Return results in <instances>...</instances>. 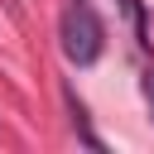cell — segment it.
I'll list each match as a JSON object with an SVG mask.
<instances>
[{
	"instance_id": "1",
	"label": "cell",
	"mask_w": 154,
	"mask_h": 154,
	"mask_svg": "<svg viewBox=\"0 0 154 154\" xmlns=\"http://www.w3.org/2000/svg\"><path fill=\"white\" fill-rule=\"evenodd\" d=\"M58 38H63V58L77 63V67H91V63L106 53V29H101L91 0H72V5H67Z\"/></svg>"
},
{
	"instance_id": "2",
	"label": "cell",
	"mask_w": 154,
	"mask_h": 154,
	"mask_svg": "<svg viewBox=\"0 0 154 154\" xmlns=\"http://www.w3.org/2000/svg\"><path fill=\"white\" fill-rule=\"evenodd\" d=\"M120 10H125L130 24H135V43L149 48V19H144V5H140V0H120Z\"/></svg>"
},
{
	"instance_id": "3",
	"label": "cell",
	"mask_w": 154,
	"mask_h": 154,
	"mask_svg": "<svg viewBox=\"0 0 154 154\" xmlns=\"http://www.w3.org/2000/svg\"><path fill=\"white\" fill-rule=\"evenodd\" d=\"M144 96H149V111H154V67L144 72Z\"/></svg>"
}]
</instances>
